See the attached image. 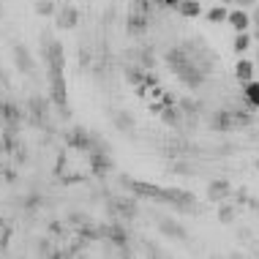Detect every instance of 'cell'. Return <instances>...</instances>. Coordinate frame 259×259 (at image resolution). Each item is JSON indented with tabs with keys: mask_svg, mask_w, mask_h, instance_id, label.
<instances>
[{
	"mask_svg": "<svg viewBox=\"0 0 259 259\" xmlns=\"http://www.w3.org/2000/svg\"><path fill=\"white\" fill-rule=\"evenodd\" d=\"M161 120H164L166 125H175V128H180V109L164 107V112H161Z\"/></svg>",
	"mask_w": 259,
	"mask_h": 259,
	"instance_id": "obj_16",
	"label": "cell"
},
{
	"mask_svg": "<svg viewBox=\"0 0 259 259\" xmlns=\"http://www.w3.org/2000/svg\"><path fill=\"white\" fill-rule=\"evenodd\" d=\"M219 219H221L224 224L235 221V207H232V205H221V210H219Z\"/></svg>",
	"mask_w": 259,
	"mask_h": 259,
	"instance_id": "obj_25",
	"label": "cell"
},
{
	"mask_svg": "<svg viewBox=\"0 0 259 259\" xmlns=\"http://www.w3.org/2000/svg\"><path fill=\"white\" fill-rule=\"evenodd\" d=\"M50 104H52V99H41V96H33V99L27 101V109H30V115L36 117V120H44L47 112H50Z\"/></svg>",
	"mask_w": 259,
	"mask_h": 259,
	"instance_id": "obj_10",
	"label": "cell"
},
{
	"mask_svg": "<svg viewBox=\"0 0 259 259\" xmlns=\"http://www.w3.org/2000/svg\"><path fill=\"white\" fill-rule=\"evenodd\" d=\"M55 11H58L55 0H36V14L38 17H55Z\"/></svg>",
	"mask_w": 259,
	"mask_h": 259,
	"instance_id": "obj_17",
	"label": "cell"
},
{
	"mask_svg": "<svg viewBox=\"0 0 259 259\" xmlns=\"http://www.w3.org/2000/svg\"><path fill=\"white\" fill-rule=\"evenodd\" d=\"M14 60H17V68L22 74H33V58H30V52H27V47H22V44H17L14 47Z\"/></svg>",
	"mask_w": 259,
	"mask_h": 259,
	"instance_id": "obj_9",
	"label": "cell"
},
{
	"mask_svg": "<svg viewBox=\"0 0 259 259\" xmlns=\"http://www.w3.org/2000/svg\"><path fill=\"white\" fill-rule=\"evenodd\" d=\"M227 197H232V186H229L227 180H213V183L207 186V199L210 202H219L221 205Z\"/></svg>",
	"mask_w": 259,
	"mask_h": 259,
	"instance_id": "obj_5",
	"label": "cell"
},
{
	"mask_svg": "<svg viewBox=\"0 0 259 259\" xmlns=\"http://www.w3.org/2000/svg\"><path fill=\"white\" fill-rule=\"evenodd\" d=\"M178 107H180V112H186V115H197V101H191V99H180Z\"/></svg>",
	"mask_w": 259,
	"mask_h": 259,
	"instance_id": "obj_24",
	"label": "cell"
},
{
	"mask_svg": "<svg viewBox=\"0 0 259 259\" xmlns=\"http://www.w3.org/2000/svg\"><path fill=\"white\" fill-rule=\"evenodd\" d=\"M50 88H52V104L55 107H66V76L63 71H50Z\"/></svg>",
	"mask_w": 259,
	"mask_h": 259,
	"instance_id": "obj_3",
	"label": "cell"
},
{
	"mask_svg": "<svg viewBox=\"0 0 259 259\" xmlns=\"http://www.w3.org/2000/svg\"><path fill=\"white\" fill-rule=\"evenodd\" d=\"M227 17H229V11L224 9V6H215V9H210L207 11V22H227Z\"/></svg>",
	"mask_w": 259,
	"mask_h": 259,
	"instance_id": "obj_20",
	"label": "cell"
},
{
	"mask_svg": "<svg viewBox=\"0 0 259 259\" xmlns=\"http://www.w3.org/2000/svg\"><path fill=\"white\" fill-rule=\"evenodd\" d=\"M254 25H259V9L254 11Z\"/></svg>",
	"mask_w": 259,
	"mask_h": 259,
	"instance_id": "obj_30",
	"label": "cell"
},
{
	"mask_svg": "<svg viewBox=\"0 0 259 259\" xmlns=\"http://www.w3.org/2000/svg\"><path fill=\"white\" fill-rule=\"evenodd\" d=\"M158 202H169V205H175L178 210H191L194 207V194L183 191V188H164Z\"/></svg>",
	"mask_w": 259,
	"mask_h": 259,
	"instance_id": "obj_1",
	"label": "cell"
},
{
	"mask_svg": "<svg viewBox=\"0 0 259 259\" xmlns=\"http://www.w3.org/2000/svg\"><path fill=\"white\" fill-rule=\"evenodd\" d=\"M256 169H259V158H256Z\"/></svg>",
	"mask_w": 259,
	"mask_h": 259,
	"instance_id": "obj_35",
	"label": "cell"
},
{
	"mask_svg": "<svg viewBox=\"0 0 259 259\" xmlns=\"http://www.w3.org/2000/svg\"><path fill=\"white\" fill-rule=\"evenodd\" d=\"M76 22H79V11H76L71 3L58 6V11H55V25H58L60 30H71V27H76Z\"/></svg>",
	"mask_w": 259,
	"mask_h": 259,
	"instance_id": "obj_2",
	"label": "cell"
},
{
	"mask_svg": "<svg viewBox=\"0 0 259 259\" xmlns=\"http://www.w3.org/2000/svg\"><path fill=\"white\" fill-rule=\"evenodd\" d=\"M235 197H237V205H248V191H246V188H240Z\"/></svg>",
	"mask_w": 259,
	"mask_h": 259,
	"instance_id": "obj_27",
	"label": "cell"
},
{
	"mask_svg": "<svg viewBox=\"0 0 259 259\" xmlns=\"http://www.w3.org/2000/svg\"><path fill=\"white\" fill-rule=\"evenodd\" d=\"M164 107H166L164 101H153V104H150V112H153V115H158V117H161V112H164Z\"/></svg>",
	"mask_w": 259,
	"mask_h": 259,
	"instance_id": "obj_26",
	"label": "cell"
},
{
	"mask_svg": "<svg viewBox=\"0 0 259 259\" xmlns=\"http://www.w3.org/2000/svg\"><path fill=\"white\" fill-rule=\"evenodd\" d=\"M256 60H259V47H256Z\"/></svg>",
	"mask_w": 259,
	"mask_h": 259,
	"instance_id": "obj_34",
	"label": "cell"
},
{
	"mask_svg": "<svg viewBox=\"0 0 259 259\" xmlns=\"http://www.w3.org/2000/svg\"><path fill=\"white\" fill-rule=\"evenodd\" d=\"M0 115H3L9 123H19V112H17L14 104H0Z\"/></svg>",
	"mask_w": 259,
	"mask_h": 259,
	"instance_id": "obj_22",
	"label": "cell"
},
{
	"mask_svg": "<svg viewBox=\"0 0 259 259\" xmlns=\"http://www.w3.org/2000/svg\"><path fill=\"white\" fill-rule=\"evenodd\" d=\"M232 47H235V52H246L248 47H251V36H248V33H237Z\"/></svg>",
	"mask_w": 259,
	"mask_h": 259,
	"instance_id": "obj_23",
	"label": "cell"
},
{
	"mask_svg": "<svg viewBox=\"0 0 259 259\" xmlns=\"http://www.w3.org/2000/svg\"><path fill=\"white\" fill-rule=\"evenodd\" d=\"M254 38L259 41V25H254Z\"/></svg>",
	"mask_w": 259,
	"mask_h": 259,
	"instance_id": "obj_31",
	"label": "cell"
},
{
	"mask_svg": "<svg viewBox=\"0 0 259 259\" xmlns=\"http://www.w3.org/2000/svg\"><path fill=\"white\" fill-rule=\"evenodd\" d=\"M99 232H101V237H107L109 243H115V246H125V243H128V235H125V229L120 227V224H109V227H101Z\"/></svg>",
	"mask_w": 259,
	"mask_h": 259,
	"instance_id": "obj_7",
	"label": "cell"
},
{
	"mask_svg": "<svg viewBox=\"0 0 259 259\" xmlns=\"http://www.w3.org/2000/svg\"><path fill=\"white\" fill-rule=\"evenodd\" d=\"M131 194H134V197H148V199H161V191H164V188L161 186H153V183H131V188H128Z\"/></svg>",
	"mask_w": 259,
	"mask_h": 259,
	"instance_id": "obj_8",
	"label": "cell"
},
{
	"mask_svg": "<svg viewBox=\"0 0 259 259\" xmlns=\"http://www.w3.org/2000/svg\"><path fill=\"white\" fill-rule=\"evenodd\" d=\"M178 11L183 14V17H188V19H197L202 14V3H199V0H180Z\"/></svg>",
	"mask_w": 259,
	"mask_h": 259,
	"instance_id": "obj_14",
	"label": "cell"
},
{
	"mask_svg": "<svg viewBox=\"0 0 259 259\" xmlns=\"http://www.w3.org/2000/svg\"><path fill=\"white\" fill-rule=\"evenodd\" d=\"M115 125L120 131H131V128H134V117H131L128 112H117V115H115Z\"/></svg>",
	"mask_w": 259,
	"mask_h": 259,
	"instance_id": "obj_19",
	"label": "cell"
},
{
	"mask_svg": "<svg viewBox=\"0 0 259 259\" xmlns=\"http://www.w3.org/2000/svg\"><path fill=\"white\" fill-rule=\"evenodd\" d=\"M178 79H180V82H186L188 88H199V85H202V79H205V74H202L197 66H191V63H186V66L178 71Z\"/></svg>",
	"mask_w": 259,
	"mask_h": 259,
	"instance_id": "obj_6",
	"label": "cell"
},
{
	"mask_svg": "<svg viewBox=\"0 0 259 259\" xmlns=\"http://www.w3.org/2000/svg\"><path fill=\"white\" fill-rule=\"evenodd\" d=\"M58 3H60V6H66V3H71V0H58Z\"/></svg>",
	"mask_w": 259,
	"mask_h": 259,
	"instance_id": "obj_32",
	"label": "cell"
},
{
	"mask_svg": "<svg viewBox=\"0 0 259 259\" xmlns=\"http://www.w3.org/2000/svg\"><path fill=\"white\" fill-rule=\"evenodd\" d=\"M221 3H235V0H221Z\"/></svg>",
	"mask_w": 259,
	"mask_h": 259,
	"instance_id": "obj_33",
	"label": "cell"
},
{
	"mask_svg": "<svg viewBox=\"0 0 259 259\" xmlns=\"http://www.w3.org/2000/svg\"><path fill=\"white\" fill-rule=\"evenodd\" d=\"M36 251L41 256H55V246H52V237H41L36 243Z\"/></svg>",
	"mask_w": 259,
	"mask_h": 259,
	"instance_id": "obj_21",
	"label": "cell"
},
{
	"mask_svg": "<svg viewBox=\"0 0 259 259\" xmlns=\"http://www.w3.org/2000/svg\"><path fill=\"white\" fill-rule=\"evenodd\" d=\"M227 22L232 25L237 33H246V30H248V25H251V19H248V14H246V11H240V9H237V11H229Z\"/></svg>",
	"mask_w": 259,
	"mask_h": 259,
	"instance_id": "obj_13",
	"label": "cell"
},
{
	"mask_svg": "<svg viewBox=\"0 0 259 259\" xmlns=\"http://www.w3.org/2000/svg\"><path fill=\"white\" fill-rule=\"evenodd\" d=\"M235 76L246 85V82L254 79V63L251 60H237V66H235Z\"/></svg>",
	"mask_w": 259,
	"mask_h": 259,
	"instance_id": "obj_15",
	"label": "cell"
},
{
	"mask_svg": "<svg viewBox=\"0 0 259 259\" xmlns=\"http://www.w3.org/2000/svg\"><path fill=\"white\" fill-rule=\"evenodd\" d=\"M235 3H237V6H254L256 0H235Z\"/></svg>",
	"mask_w": 259,
	"mask_h": 259,
	"instance_id": "obj_29",
	"label": "cell"
},
{
	"mask_svg": "<svg viewBox=\"0 0 259 259\" xmlns=\"http://www.w3.org/2000/svg\"><path fill=\"white\" fill-rule=\"evenodd\" d=\"M148 27H150V14L131 11L128 19H125V30H128V36H142V33H148Z\"/></svg>",
	"mask_w": 259,
	"mask_h": 259,
	"instance_id": "obj_4",
	"label": "cell"
},
{
	"mask_svg": "<svg viewBox=\"0 0 259 259\" xmlns=\"http://www.w3.org/2000/svg\"><path fill=\"white\" fill-rule=\"evenodd\" d=\"M158 3H161V6H169V9H178L180 0H158Z\"/></svg>",
	"mask_w": 259,
	"mask_h": 259,
	"instance_id": "obj_28",
	"label": "cell"
},
{
	"mask_svg": "<svg viewBox=\"0 0 259 259\" xmlns=\"http://www.w3.org/2000/svg\"><path fill=\"white\" fill-rule=\"evenodd\" d=\"M158 229L166 237H180V240H186V229L180 227L178 221H172V219H158Z\"/></svg>",
	"mask_w": 259,
	"mask_h": 259,
	"instance_id": "obj_12",
	"label": "cell"
},
{
	"mask_svg": "<svg viewBox=\"0 0 259 259\" xmlns=\"http://www.w3.org/2000/svg\"><path fill=\"white\" fill-rule=\"evenodd\" d=\"M246 101H248L254 109L259 107V82H254V79L246 82Z\"/></svg>",
	"mask_w": 259,
	"mask_h": 259,
	"instance_id": "obj_18",
	"label": "cell"
},
{
	"mask_svg": "<svg viewBox=\"0 0 259 259\" xmlns=\"http://www.w3.org/2000/svg\"><path fill=\"white\" fill-rule=\"evenodd\" d=\"M112 210H117L123 219H131V215H137V199H134V194H131V197L117 199V202H112Z\"/></svg>",
	"mask_w": 259,
	"mask_h": 259,
	"instance_id": "obj_11",
	"label": "cell"
}]
</instances>
